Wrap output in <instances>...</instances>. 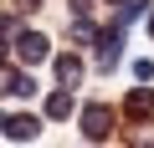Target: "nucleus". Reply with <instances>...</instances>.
Here are the masks:
<instances>
[{
	"instance_id": "obj_1",
	"label": "nucleus",
	"mask_w": 154,
	"mask_h": 148,
	"mask_svg": "<svg viewBox=\"0 0 154 148\" xmlns=\"http://www.w3.org/2000/svg\"><path fill=\"white\" fill-rule=\"evenodd\" d=\"M118 56H123V31H118V26H108V31L98 36V66H103V71H113V66H118Z\"/></svg>"
},
{
	"instance_id": "obj_2",
	"label": "nucleus",
	"mask_w": 154,
	"mask_h": 148,
	"mask_svg": "<svg viewBox=\"0 0 154 148\" xmlns=\"http://www.w3.org/2000/svg\"><path fill=\"white\" fill-rule=\"evenodd\" d=\"M82 133H88L93 143H98V138H108V133H113V112H108L103 102H93V107L82 112Z\"/></svg>"
},
{
	"instance_id": "obj_3",
	"label": "nucleus",
	"mask_w": 154,
	"mask_h": 148,
	"mask_svg": "<svg viewBox=\"0 0 154 148\" xmlns=\"http://www.w3.org/2000/svg\"><path fill=\"white\" fill-rule=\"evenodd\" d=\"M16 56H21L26 66L46 61V36H41V31H26V36H16Z\"/></svg>"
},
{
	"instance_id": "obj_4",
	"label": "nucleus",
	"mask_w": 154,
	"mask_h": 148,
	"mask_svg": "<svg viewBox=\"0 0 154 148\" xmlns=\"http://www.w3.org/2000/svg\"><path fill=\"white\" fill-rule=\"evenodd\" d=\"M36 133H41V123H36L31 112H11V118H5V138H11V143H21V138H36Z\"/></svg>"
},
{
	"instance_id": "obj_5",
	"label": "nucleus",
	"mask_w": 154,
	"mask_h": 148,
	"mask_svg": "<svg viewBox=\"0 0 154 148\" xmlns=\"http://www.w3.org/2000/svg\"><path fill=\"white\" fill-rule=\"evenodd\" d=\"M123 112H128V118H149V112H154V87H134L128 102H123Z\"/></svg>"
},
{
	"instance_id": "obj_6",
	"label": "nucleus",
	"mask_w": 154,
	"mask_h": 148,
	"mask_svg": "<svg viewBox=\"0 0 154 148\" xmlns=\"http://www.w3.org/2000/svg\"><path fill=\"white\" fill-rule=\"evenodd\" d=\"M5 92H11V97H31V92H36V82L26 77L21 66H11V71H5Z\"/></svg>"
},
{
	"instance_id": "obj_7",
	"label": "nucleus",
	"mask_w": 154,
	"mask_h": 148,
	"mask_svg": "<svg viewBox=\"0 0 154 148\" xmlns=\"http://www.w3.org/2000/svg\"><path fill=\"white\" fill-rule=\"evenodd\" d=\"M77 77H82V61H77V56H57V82L62 87H77Z\"/></svg>"
},
{
	"instance_id": "obj_8",
	"label": "nucleus",
	"mask_w": 154,
	"mask_h": 148,
	"mask_svg": "<svg viewBox=\"0 0 154 148\" xmlns=\"http://www.w3.org/2000/svg\"><path fill=\"white\" fill-rule=\"evenodd\" d=\"M46 112H51V118H67V112H72V87H62V92L46 102Z\"/></svg>"
},
{
	"instance_id": "obj_9",
	"label": "nucleus",
	"mask_w": 154,
	"mask_h": 148,
	"mask_svg": "<svg viewBox=\"0 0 154 148\" xmlns=\"http://www.w3.org/2000/svg\"><path fill=\"white\" fill-rule=\"evenodd\" d=\"M134 143L139 148H154V128H134Z\"/></svg>"
},
{
	"instance_id": "obj_10",
	"label": "nucleus",
	"mask_w": 154,
	"mask_h": 148,
	"mask_svg": "<svg viewBox=\"0 0 154 148\" xmlns=\"http://www.w3.org/2000/svg\"><path fill=\"white\" fill-rule=\"evenodd\" d=\"M88 5H93V0H72V10H77V16H82V10H88Z\"/></svg>"
},
{
	"instance_id": "obj_11",
	"label": "nucleus",
	"mask_w": 154,
	"mask_h": 148,
	"mask_svg": "<svg viewBox=\"0 0 154 148\" xmlns=\"http://www.w3.org/2000/svg\"><path fill=\"white\" fill-rule=\"evenodd\" d=\"M149 36H154V16H149Z\"/></svg>"
},
{
	"instance_id": "obj_12",
	"label": "nucleus",
	"mask_w": 154,
	"mask_h": 148,
	"mask_svg": "<svg viewBox=\"0 0 154 148\" xmlns=\"http://www.w3.org/2000/svg\"><path fill=\"white\" fill-rule=\"evenodd\" d=\"M118 5H128V0H118Z\"/></svg>"
}]
</instances>
